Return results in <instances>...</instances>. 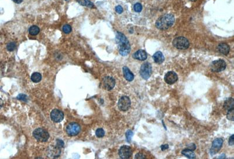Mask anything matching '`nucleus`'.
Returning a JSON list of instances; mask_svg holds the SVG:
<instances>
[{"instance_id": "f257e3e1", "label": "nucleus", "mask_w": 234, "mask_h": 159, "mask_svg": "<svg viewBox=\"0 0 234 159\" xmlns=\"http://www.w3.org/2000/svg\"><path fill=\"white\" fill-rule=\"evenodd\" d=\"M116 42L118 45V51L122 56H126L131 52V45L130 42L124 34L117 32L116 34Z\"/></svg>"}, {"instance_id": "f03ea898", "label": "nucleus", "mask_w": 234, "mask_h": 159, "mask_svg": "<svg viewBox=\"0 0 234 159\" xmlns=\"http://www.w3.org/2000/svg\"><path fill=\"white\" fill-rule=\"evenodd\" d=\"M174 22V17L172 14H165L159 17L156 22V27L161 30L168 29Z\"/></svg>"}, {"instance_id": "7ed1b4c3", "label": "nucleus", "mask_w": 234, "mask_h": 159, "mask_svg": "<svg viewBox=\"0 0 234 159\" xmlns=\"http://www.w3.org/2000/svg\"><path fill=\"white\" fill-rule=\"evenodd\" d=\"M33 137L40 142H45L49 138V134L46 130L42 128H38L33 132Z\"/></svg>"}, {"instance_id": "20e7f679", "label": "nucleus", "mask_w": 234, "mask_h": 159, "mask_svg": "<svg viewBox=\"0 0 234 159\" xmlns=\"http://www.w3.org/2000/svg\"><path fill=\"white\" fill-rule=\"evenodd\" d=\"M173 45L177 49H186L190 46V43L188 39L183 37L175 38L173 41Z\"/></svg>"}, {"instance_id": "39448f33", "label": "nucleus", "mask_w": 234, "mask_h": 159, "mask_svg": "<svg viewBox=\"0 0 234 159\" xmlns=\"http://www.w3.org/2000/svg\"><path fill=\"white\" fill-rule=\"evenodd\" d=\"M152 72V68L151 64L149 63V62H145L144 63L142 66H140V75L141 76V77L147 80L148 79Z\"/></svg>"}, {"instance_id": "423d86ee", "label": "nucleus", "mask_w": 234, "mask_h": 159, "mask_svg": "<svg viewBox=\"0 0 234 159\" xmlns=\"http://www.w3.org/2000/svg\"><path fill=\"white\" fill-rule=\"evenodd\" d=\"M81 130V128L79 124L75 122L69 123L66 127V131L67 134L70 136H74L77 135Z\"/></svg>"}, {"instance_id": "0eeeda50", "label": "nucleus", "mask_w": 234, "mask_h": 159, "mask_svg": "<svg viewBox=\"0 0 234 159\" xmlns=\"http://www.w3.org/2000/svg\"><path fill=\"white\" fill-rule=\"evenodd\" d=\"M227 64L223 59H218L213 61L211 64V69L213 72H219L225 69Z\"/></svg>"}, {"instance_id": "6e6552de", "label": "nucleus", "mask_w": 234, "mask_h": 159, "mask_svg": "<svg viewBox=\"0 0 234 159\" xmlns=\"http://www.w3.org/2000/svg\"><path fill=\"white\" fill-rule=\"evenodd\" d=\"M131 100L129 97L124 96L121 97L118 103V107L121 111H126L131 106Z\"/></svg>"}, {"instance_id": "1a4fd4ad", "label": "nucleus", "mask_w": 234, "mask_h": 159, "mask_svg": "<svg viewBox=\"0 0 234 159\" xmlns=\"http://www.w3.org/2000/svg\"><path fill=\"white\" fill-rule=\"evenodd\" d=\"M101 84L104 89L107 90H111L115 85V81L112 77L105 76L103 78Z\"/></svg>"}, {"instance_id": "9d476101", "label": "nucleus", "mask_w": 234, "mask_h": 159, "mask_svg": "<svg viewBox=\"0 0 234 159\" xmlns=\"http://www.w3.org/2000/svg\"><path fill=\"white\" fill-rule=\"evenodd\" d=\"M223 144V140L221 138H217L215 139L213 143L211 148L210 149V153L211 155H214L217 154L219 150L221 149V147Z\"/></svg>"}, {"instance_id": "9b49d317", "label": "nucleus", "mask_w": 234, "mask_h": 159, "mask_svg": "<svg viewBox=\"0 0 234 159\" xmlns=\"http://www.w3.org/2000/svg\"><path fill=\"white\" fill-rule=\"evenodd\" d=\"M51 119L56 123L60 122L64 118L63 113L58 109H53L51 113Z\"/></svg>"}, {"instance_id": "f8f14e48", "label": "nucleus", "mask_w": 234, "mask_h": 159, "mask_svg": "<svg viewBox=\"0 0 234 159\" xmlns=\"http://www.w3.org/2000/svg\"><path fill=\"white\" fill-rule=\"evenodd\" d=\"M132 154V149L128 146H123L119 150V156L122 158H129L131 157Z\"/></svg>"}, {"instance_id": "ddd939ff", "label": "nucleus", "mask_w": 234, "mask_h": 159, "mask_svg": "<svg viewBox=\"0 0 234 159\" xmlns=\"http://www.w3.org/2000/svg\"><path fill=\"white\" fill-rule=\"evenodd\" d=\"M178 80V76L173 71L168 72L165 76V82L170 85L174 84Z\"/></svg>"}, {"instance_id": "4468645a", "label": "nucleus", "mask_w": 234, "mask_h": 159, "mask_svg": "<svg viewBox=\"0 0 234 159\" xmlns=\"http://www.w3.org/2000/svg\"><path fill=\"white\" fill-rule=\"evenodd\" d=\"M147 56L146 51L142 49H139L134 53L133 57L139 61H145L147 58Z\"/></svg>"}, {"instance_id": "2eb2a0df", "label": "nucleus", "mask_w": 234, "mask_h": 159, "mask_svg": "<svg viewBox=\"0 0 234 159\" xmlns=\"http://www.w3.org/2000/svg\"><path fill=\"white\" fill-rule=\"evenodd\" d=\"M122 70L124 77L125 78L126 80L129 82L132 81L134 79V75L132 73V72H131L130 69L127 66H124Z\"/></svg>"}, {"instance_id": "dca6fc26", "label": "nucleus", "mask_w": 234, "mask_h": 159, "mask_svg": "<svg viewBox=\"0 0 234 159\" xmlns=\"http://www.w3.org/2000/svg\"><path fill=\"white\" fill-rule=\"evenodd\" d=\"M48 154L50 155L49 156L52 157H56L59 156L60 154V149L59 147H58L57 146H52L50 147L49 148V150H48Z\"/></svg>"}, {"instance_id": "f3484780", "label": "nucleus", "mask_w": 234, "mask_h": 159, "mask_svg": "<svg viewBox=\"0 0 234 159\" xmlns=\"http://www.w3.org/2000/svg\"><path fill=\"white\" fill-rule=\"evenodd\" d=\"M218 51L223 55H227L229 52V46L226 43H219L218 46Z\"/></svg>"}, {"instance_id": "a211bd4d", "label": "nucleus", "mask_w": 234, "mask_h": 159, "mask_svg": "<svg viewBox=\"0 0 234 159\" xmlns=\"http://www.w3.org/2000/svg\"><path fill=\"white\" fill-rule=\"evenodd\" d=\"M153 58H154V60L155 61V62L157 63H159V64H160V63H163V62L165 61V57H164V55L160 51L156 52L154 55Z\"/></svg>"}, {"instance_id": "6ab92c4d", "label": "nucleus", "mask_w": 234, "mask_h": 159, "mask_svg": "<svg viewBox=\"0 0 234 159\" xmlns=\"http://www.w3.org/2000/svg\"><path fill=\"white\" fill-rule=\"evenodd\" d=\"M224 108L225 110H229L234 108V100L232 98L227 99L224 104Z\"/></svg>"}, {"instance_id": "aec40b11", "label": "nucleus", "mask_w": 234, "mask_h": 159, "mask_svg": "<svg viewBox=\"0 0 234 159\" xmlns=\"http://www.w3.org/2000/svg\"><path fill=\"white\" fill-rule=\"evenodd\" d=\"M181 153L183 155L185 156V157H188L189 158H195V154H194V153L192 150L188 149L183 150Z\"/></svg>"}, {"instance_id": "412c9836", "label": "nucleus", "mask_w": 234, "mask_h": 159, "mask_svg": "<svg viewBox=\"0 0 234 159\" xmlns=\"http://www.w3.org/2000/svg\"><path fill=\"white\" fill-rule=\"evenodd\" d=\"M42 79V75L38 72H35L31 75V80L35 83L39 82Z\"/></svg>"}, {"instance_id": "4be33fe9", "label": "nucleus", "mask_w": 234, "mask_h": 159, "mask_svg": "<svg viewBox=\"0 0 234 159\" xmlns=\"http://www.w3.org/2000/svg\"><path fill=\"white\" fill-rule=\"evenodd\" d=\"M76 1L81 5L83 6H87L89 8H94V5L89 0H76Z\"/></svg>"}, {"instance_id": "5701e85b", "label": "nucleus", "mask_w": 234, "mask_h": 159, "mask_svg": "<svg viewBox=\"0 0 234 159\" xmlns=\"http://www.w3.org/2000/svg\"><path fill=\"white\" fill-rule=\"evenodd\" d=\"M40 29L38 26L36 25H33L29 29V32L32 35H37L39 33Z\"/></svg>"}, {"instance_id": "b1692460", "label": "nucleus", "mask_w": 234, "mask_h": 159, "mask_svg": "<svg viewBox=\"0 0 234 159\" xmlns=\"http://www.w3.org/2000/svg\"><path fill=\"white\" fill-rule=\"evenodd\" d=\"M133 135H134V133L131 130H128L126 132V139L128 143H131Z\"/></svg>"}, {"instance_id": "393cba45", "label": "nucleus", "mask_w": 234, "mask_h": 159, "mask_svg": "<svg viewBox=\"0 0 234 159\" xmlns=\"http://www.w3.org/2000/svg\"><path fill=\"white\" fill-rule=\"evenodd\" d=\"M233 109L229 110L227 113V117L228 119L231 121H233L234 120V109Z\"/></svg>"}, {"instance_id": "a878e982", "label": "nucleus", "mask_w": 234, "mask_h": 159, "mask_svg": "<svg viewBox=\"0 0 234 159\" xmlns=\"http://www.w3.org/2000/svg\"><path fill=\"white\" fill-rule=\"evenodd\" d=\"M96 134L97 136V137L99 138H103L105 135V132L102 128H98V129H97L96 132Z\"/></svg>"}, {"instance_id": "bb28decb", "label": "nucleus", "mask_w": 234, "mask_h": 159, "mask_svg": "<svg viewBox=\"0 0 234 159\" xmlns=\"http://www.w3.org/2000/svg\"><path fill=\"white\" fill-rule=\"evenodd\" d=\"M15 48H16V43L14 42H9L7 45V48L8 51H14L15 49Z\"/></svg>"}, {"instance_id": "cd10ccee", "label": "nucleus", "mask_w": 234, "mask_h": 159, "mask_svg": "<svg viewBox=\"0 0 234 159\" xmlns=\"http://www.w3.org/2000/svg\"><path fill=\"white\" fill-rule=\"evenodd\" d=\"M63 31L65 33H69L72 31V27L68 24H66L63 27Z\"/></svg>"}, {"instance_id": "c85d7f7f", "label": "nucleus", "mask_w": 234, "mask_h": 159, "mask_svg": "<svg viewBox=\"0 0 234 159\" xmlns=\"http://www.w3.org/2000/svg\"><path fill=\"white\" fill-rule=\"evenodd\" d=\"M134 8L135 11H136L137 13H139L142 10V5L140 3H136L134 5Z\"/></svg>"}, {"instance_id": "c756f323", "label": "nucleus", "mask_w": 234, "mask_h": 159, "mask_svg": "<svg viewBox=\"0 0 234 159\" xmlns=\"http://www.w3.org/2000/svg\"><path fill=\"white\" fill-rule=\"evenodd\" d=\"M56 146H57L58 147H59L60 148V147H64V143L63 140H62L60 139H57V140H56Z\"/></svg>"}, {"instance_id": "7c9ffc66", "label": "nucleus", "mask_w": 234, "mask_h": 159, "mask_svg": "<svg viewBox=\"0 0 234 159\" xmlns=\"http://www.w3.org/2000/svg\"><path fill=\"white\" fill-rule=\"evenodd\" d=\"M17 99H19V100H23V101H27V96L25 95L20 94L17 96Z\"/></svg>"}, {"instance_id": "2f4dec72", "label": "nucleus", "mask_w": 234, "mask_h": 159, "mask_svg": "<svg viewBox=\"0 0 234 159\" xmlns=\"http://www.w3.org/2000/svg\"><path fill=\"white\" fill-rule=\"evenodd\" d=\"M115 11L117 13L121 14L123 12V8L121 6L118 5L115 7Z\"/></svg>"}, {"instance_id": "473e14b6", "label": "nucleus", "mask_w": 234, "mask_h": 159, "mask_svg": "<svg viewBox=\"0 0 234 159\" xmlns=\"http://www.w3.org/2000/svg\"><path fill=\"white\" fill-rule=\"evenodd\" d=\"M195 145L194 144H193V143H191V144H189L188 146H187V149H190V150H192V151H193V150H194L195 149Z\"/></svg>"}, {"instance_id": "72a5a7b5", "label": "nucleus", "mask_w": 234, "mask_h": 159, "mask_svg": "<svg viewBox=\"0 0 234 159\" xmlns=\"http://www.w3.org/2000/svg\"><path fill=\"white\" fill-rule=\"evenodd\" d=\"M233 137H234V135H232L229 139V144L230 146H233L234 144V140H233Z\"/></svg>"}, {"instance_id": "f704fd0d", "label": "nucleus", "mask_w": 234, "mask_h": 159, "mask_svg": "<svg viewBox=\"0 0 234 159\" xmlns=\"http://www.w3.org/2000/svg\"><path fill=\"white\" fill-rule=\"evenodd\" d=\"M135 158H145V156H144L143 154H142V153H138L137 154L135 155Z\"/></svg>"}, {"instance_id": "c9c22d12", "label": "nucleus", "mask_w": 234, "mask_h": 159, "mask_svg": "<svg viewBox=\"0 0 234 159\" xmlns=\"http://www.w3.org/2000/svg\"><path fill=\"white\" fill-rule=\"evenodd\" d=\"M169 148V145L168 144H165V145H162L161 146V149L162 151L165 150Z\"/></svg>"}, {"instance_id": "e433bc0d", "label": "nucleus", "mask_w": 234, "mask_h": 159, "mask_svg": "<svg viewBox=\"0 0 234 159\" xmlns=\"http://www.w3.org/2000/svg\"><path fill=\"white\" fill-rule=\"evenodd\" d=\"M13 1L17 4H20L23 1V0H13Z\"/></svg>"}, {"instance_id": "4c0bfd02", "label": "nucleus", "mask_w": 234, "mask_h": 159, "mask_svg": "<svg viewBox=\"0 0 234 159\" xmlns=\"http://www.w3.org/2000/svg\"><path fill=\"white\" fill-rule=\"evenodd\" d=\"M3 102V101H2V100H1V99H0V102ZM3 105V104H0V108H1L2 107Z\"/></svg>"}, {"instance_id": "58836bf2", "label": "nucleus", "mask_w": 234, "mask_h": 159, "mask_svg": "<svg viewBox=\"0 0 234 159\" xmlns=\"http://www.w3.org/2000/svg\"><path fill=\"white\" fill-rule=\"evenodd\" d=\"M190 1H197V0H190Z\"/></svg>"}, {"instance_id": "ea45409f", "label": "nucleus", "mask_w": 234, "mask_h": 159, "mask_svg": "<svg viewBox=\"0 0 234 159\" xmlns=\"http://www.w3.org/2000/svg\"><path fill=\"white\" fill-rule=\"evenodd\" d=\"M66 1H67V0H66Z\"/></svg>"}]
</instances>
